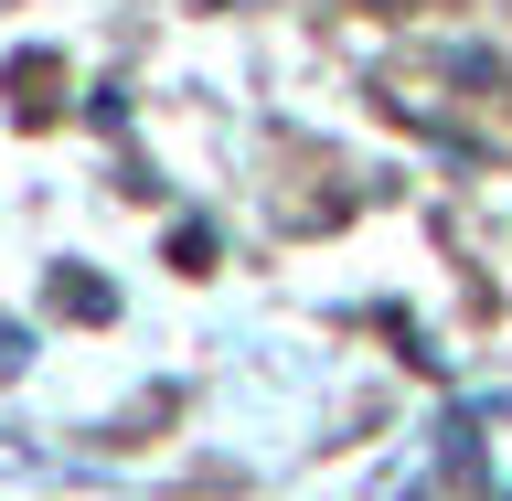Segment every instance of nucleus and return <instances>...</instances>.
<instances>
[{
  "label": "nucleus",
  "mask_w": 512,
  "mask_h": 501,
  "mask_svg": "<svg viewBox=\"0 0 512 501\" xmlns=\"http://www.w3.org/2000/svg\"><path fill=\"white\" fill-rule=\"evenodd\" d=\"M54 310H75V320H107V310H118V288H107V278H86V267H54Z\"/></svg>",
  "instance_id": "obj_1"
},
{
  "label": "nucleus",
  "mask_w": 512,
  "mask_h": 501,
  "mask_svg": "<svg viewBox=\"0 0 512 501\" xmlns=\"http://www.w3.org/2000/svg\"><path fill=\"white\" fill-rule=\"evenodd\" d=\"M0 374H22V331H0Z\"/></svg>",
  "instance_id": "obj_2"
},
{
  "label": "nucleus",
  "mask_w": 512,
  "mask_h": 501,
  "mask_svg": "<svg viewBox=\"0 0 512 501\" xmlns=\"http://www.w3.org/2000/svg\"><path fill=\"white\" fill-rule=\"evenodd\" d=\"M203 11H224V0H203Z\"/></svg>",
  "instance_id": "obj_3"
}]
</instances>
